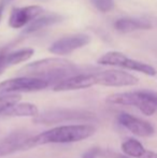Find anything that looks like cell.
Instances as JSON below:
<instances>
[{
    "label": "cell",
    "mask_w": 157,
    "mask_h": 158,
    "mask_svg": "<svg viewBox=\"0 0 157 158\" xmlns=\"http://www.w3.org/2000/svg\"><path fill=\"white\" fill-rule=\"evenodd\" d=\"M95 132L96 128L89 124L58 126L29 138L25 144V150L46 144H66L80 142L92 137Z\"/></svg>",
    "instance_id": "1"
},
{
    "label": "cell",
    "mask_w": 157,
    "mask_h": 158,
    "mask_svg": "<svg viewBox=\"0 0 157 158\" xmlns=\"http://www.w3.org/2000/svg\"><path fill=\"white\" fill-rule=\"evenodd\" d=\"M78 66L64 58H45L27 64L19 70L24 77H38L50 84L57 83L78 73Z\"/></svg>",
    "instance_id": "2"
},
{
    "label": "cell",
    "mask_w": 157,
    "mask_h": 158,
    "mask_svg": "<svg viewBox=\"0 0 157 158\" xmlns=\"http://www.w3.org/2000/svg\"><path fill=\"white\" fill-rule=\"evenodd\" d=\"M107 102L119 106H136L141 113L152 116L157 112V93L153 90H134L116 93L107 98Z\"/></svg>",
    "instance_id": "3"
},
{
    "label": "cell",
    "mask_w": 157,
    "mask_h": 158,
    "mask_svg": "<svg viewBox=\"0 0 157 158\" xmlns=\"http://www.w3.org/2000/svg\"><path fill=\"white\" fill-rule=\"evenodd\" d=\"M96 115L93 112L82 109H52L35 117V123L42 125H54L66 122H93Z\"/></svg>",
    "instance_id": "4"
},
{
    "label": "cell",
    "mask_w": 157,
    "mask_h": 158,
    "mask_svg": "<svg viewBox=\"0 0 157 158\" xmlns=\"http://www.w3.org/2000/svg\"><path fill=\"white\" fill-rule=\"evenodd\" d=\"M98 64L102 66H114L121 67L128 70L137 71L143 73L149 77H155L157 74L156 69L149 64L129 58L125 54L121 52H108L98 59Z\"/></svg>",
    "instance_id": "5"
},
{
    "label": "cell",
    "mask_w": 157,
    "mask_h": 158,
    "mask_svg": "<svg viewBox=\"0 0 157 158\" xmlns=\"http://www.w3.org/2000/svg\"><path fill=\"white\" fill-rule=\"evenodd\" d=\"M51 84L38 77H19L10 79L0 83V96L16 94V93H32L45 89Z\"/></svg>",
    "instance_id": "6"
},
{
    "label": "cell",
    "mask_w": 157,
    "mask_h": 158,
    "mask_svg": "<svg viewBox=\"0 0 157 158\" xmlns=\"http://www.w3.org/2000/svg\"><path fill=\"white\" fill-rule=\"evenodd\" d=\"M97 85L108 87H126L134 86L139 83V79L131 73L118 69H109L95 73Z\"/></svg>",
    "instance_id": "7"
},
{
    "label": "cell",
    "mask_w": 157,
    "mask_h": 158,
    "mask_svg": "<svg viewBox=\"0 0 157 158\" xmlns=\"http://www.w3.org/2000/svg\"><path fill=\"white\" fill-rule=\"evenodd\" d=\"M90 42V37L85 33H78V35H68L64 37L61 39L55 41L52 45L48 48L52 54L58 55V56H64L68 55L70 53L74 52L78 48H81L83 46L87 45Z\"/></svg>",
    "instance_id": "8"
},
{
    "label": "cell",
    "mask_w": 157,
    "mask_h": 158,
    "mask_svg": "<svg viewBox=\"0 0 157 158\" xmlns=\"http://www.w3.org/2000/svg\"><path fill=\"white\" fill-rule=\"evenodd\" d=\"M118 121L122 126L128 129L130 132L136 135L137 137L149 138L155 133V128L150 122L134 116L129 113H119L118 116Z\"/></svg>",
    "instance_id": "9"
},
{
    "label": "cell",
    "mask_w": 157,
    "mask_h": 158,
    "mask_svg": "<svg viewBox=\"0 0 157 158\" xmlns=\"http://www.w3.org/2000/svg\"><path fill=\"white\" fill-rule=\"evenodd\" d=\"M96 84L95 73H79L57 83L53 87L54 92H69L89 88Z\"/></svg>",
    "instance_id": "10"
},
{
    "label": "cell",
    "mask_w": 157,
    "mask_h": 158,
    "mask_svg": "<svg viewBox=\"0 0 157 158\" xmlns=\"http://www.w3.org/2000/svg\"><path fill=\"white\" fill-rule=\"evenodd\" d=\"M42 12H43V9L39 6L14 8L11 12L9 25L12 28H22L27 25L29 22H31L34 19H36Z\"/></svg>",
    "instance_id": "11"
},
{
    "label": "cell",
    "mask_w": 157,
    "mask_h": 158,
    "mask_svg": "<svg viewBox=\"0 0 157 158\" xmlns=\"http://www.w3.org/2000/svg\"><path fill=\"white\" fill-rule=\"evenodd\" d=\"M157 26V19L154 17H142V19H119L115 22L114 27L119 32L127 33L141 29H151Z\"/></svg>",
    "instance_id": "12"
},
{
    "label": "cell",
    "mask_w": 157,
    "mask_h": 158,
    "mask_svg": "<svg viewBox=\"0 0 157 158\" xmlns=\"http://www.w3.org/2000/svg\"><path fill=\"white\" fill-rule=\"evenodd\" d=\"M3 115L10 117H37L39 115V110L37 106L29 102L17 103L6 110Z\"/></svg>",
    "instance_id": "13"
},
{
    "label": "cell",
    "mask_w": 157,
    "mask_h": 158,
    "mask_svg": "<svg viewBox=\"0 0 157 158\" xmlns=\"http://www.w3.org/2000/svg\"><path fill=\"white\" fill-rule=\"evenodd\" d=\"M63 19H64V17L58 14H48V15H45V16L39 17V19L32 21L31 23L25 28L24 33H32V32L39 31V30L48 27V26L60 23Z\"/></svg>",
    "instance_id": "14"
},
{
    "label": "cell",
    "mask_w": 157,
    "mask_h": 158,
    "mask_svg": "<svg viewBox=\"0 0 157 158\" xmlns=\"http://www.w3.org/2000/svg\"><path fill=\"white\" fill-rule=\"evenodd\" d=\"M122 152L129 158H141L147 152L143 144L139 140L129 138L125 140L121 145Z\"/></svg>",
    "instance_id": "15"
},
{
    "label": "cell",
    "mask_w": 157,
    "mask_h": 158,
    "mask_svg": "<svg viewBox=\"0 0 157 158\" xmlns=\"http://www.w3.org/2000/svg\"><path fill=\"white\" fill-rule=\"evenodd\" d=\"M35 54V51L30 48H22L19 51L16 52H12L6 54V63L8 66H14V64H19L21 63L28 60L29 58H31L32 55Z\"/></svg>",
    "instance_id": "16"
},
{
    "label": "cell",
    "mask_w": 157,
    "mask_h": 158,
    "mask_svg": "<svg viewBox=\"0 0 157 158\" xmlns=\"http://www.w3.org/2000/svg\"><path fill=\"white\" fill-rule=\"evenodd\" d=\"M21 101V96L19 94H9L0 96V114H3L6 110L12 108Z\"/></svg>",
    "instance_id": "17"
},
{
    "label": "cell",
    "mask_w": 157,
    "mask_h": 158,
    "mask_svg": "<svg viewBox=\"0 0 157 158\" xmlns=\"http://www.w3.org/2000/svg\"><path fill=\"white\" fill-rule=\"evenodd\" d=\"M92 2L97 10H99L100 12L103 13L110 12L114 8L113 0H92Z\"/></svg>",
    "instance_id": "18"
},
{
    "label": "cell",
    "mask_w": 157,
    "mask_h": 158,
    "mask_svg": "<svg viewBox=\"0 0 157 158\" xmlns=\"http://www.w3.org/2000/svg\"><path fill=\"white\" fill-rule=\"evenodd\" d=\"M6 68H9L8 63H6V54L3 53H0V75L3 73V71Z\"/></svg>",
    "instance_id": "19"
},
{
    "label": "cell",
    "mask_w": 157,
    "mask_h": 158,
    "mask_svg": "<svg viewBox=\"0 0 157 158\" xmlns=\"http://www.w3.org/2000/svg\"><path fill=\"white\" fill-rule=\"evenodd\" d=\"M99 154V148H90L89 151L85 152L82 158H96Z\"/></svg>",
    "instance_id": "20"
},
{
    "label": "cell",
    "mask_w": 157,
    "mask_h": 158,
    "mask_svg": "<svg viewBox=\"0 0 157 158\" xmlns=\"http://www.w3.org/2000/svg\"><path fill=\"white\" fill-rule=\"evenodd\" d=\"M141 158H157V153L153 152V151H147L144 153V155H143Z\"/></svg>",
    "instance_id": "21"
},
{
    "label": "cell",
    "mask_w": 157,
    "mask_h": 158,
    "mask_svg": "<svg viewBox=\"0 0 157 158\" xmlns=\"http://www.w3.org/2000/svg\"><path fill=\"white\" fill-rule=\"evenodd\" d=\"M2 11H3V6L0 4V21H1V16H2Z\"/></svg>",
    "instance_id": "22"
},
{
    "label": "cell",
    "mask_w": 157,
    "mask_h": 158,
    "mask_svg": "<svg viewBox=\"0 0 157 158\" xmlns=\"http://www.w3.org/2000/svg\"><path fill=\"white\" fill-rule=\"evenodd\" d=\"M1 156H3V155H2V150H1V146H0V157Z\"/></svg>",
    "instance_id": "23"
},
{
    "label": "cell",
    "mask_w": 157,
    "mask_h": 158,
    "mask_svg": "<svg viewBox=\"0 0 157 158\" xmlns=\"http://www.w3.org/2000/svg\"><path fill=\"white\" fill-rule=\"evenodd\" d=\"M116 158H129V157H125V156H116Z\"/></svg>",
    "instance_id": "24"
}]
</instances>
